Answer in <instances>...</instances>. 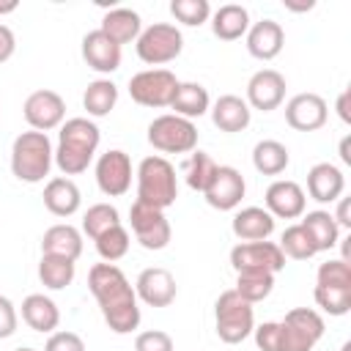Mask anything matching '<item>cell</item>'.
I'll list each match as a JSON object with an SVG mask.
<instances>
[{
    "label": "cell",
    "mask_w": 351,
    "mask_h": 351,
    "mask_svg": "<svg viewBox=\"0 0 351 351\" xmlns=\"http://www.w3.org/2000/svg\"><path fill=\"white\" fill-rule=\"evenodd\" d=\"M88 288L115 335H129L140 326L137 293L115 263H93L88 271Z\"/></svg>",
    "instance_id": "obj_1"
},
{
    "label": "cell",
    "mask_w": 351,
    "mask_h": 351,
    "mask_svg": "<svg viewBox=\"0 0 351 351\" xmlns=\"http://www.w3.org/2000/svg\"><path fill=\"white\" fill-rule=\"evenodd\" d=\"M101 143V132L90 118H69L60 123L55 165L63 176H80L88 170L96 148Z\"/></svg>",
    "instance_id": "obj_2"
},
{
    "label": "cell",
    "mask_w": 351,
    "mask_h": 351,
    "mask_svg": "<svg viewBox=\"0 0 351 351\" xmlns=\"http://www.w3.org/2000/svg\"><path fill=\"white\" fill-rule=\"evenodd\" d=\"M55 148L44 132H22L11 145V173L25 184H38L49 176Z\"/></svg>",
    "instance_id": "obj_3"
},
{
    "label": "cell",
    "mask_w": 351,
    "mask_h": 351,
    "mask_svg": "<svg viewBox=\"0 0 351 351\" xmlns=\"http://www.w3.org/2000/svg\"><path fill=\"white\" fill-rule=\"evenodd\" d=\"M137 200L154 208H170L178 197L176 167L165 156H145L137 165Z\"/></svg>",
    "instance_id": "obj_4"
},
{
    "label": "cell",
    "mask_w": 351,
    "mask_h": 351,
    "mask_svg": "<svg viewBox=\"0 0 351 351\" xmlns=\"http://www.w3.org/2000/svg\"><path fill=\"white\" fill-rule=\"evenodd\" d=\"M214 326L222 343L236 346L247 340L255 329V310L250 302H244L233 288L222 291L214 302Z\"/></svg>",
    "instance_id": "obj_5"
},
{
    "label": "cell",
    "mask_w": 351,
    "mask_h": 351,
    "mask_svg": "<svg viewBox=\"0 0 351 351\" xmlns=\"http://www.w3.org/2000/svg\"><path fill=\"white\" fill-rule=\"evenodd\" d=\"M324 337V318L313 307H293L277 321V351H313Z\"/></svg>",
    "instance_id": "obj_6"
},
{
    "label": "cell",
    "mask_w": 351,
    "mask_h": 351,
    "mask_svg": "<svg viewBox=\"0 0 351 351\" xmlns=\"http://www.w3.org/2000/svg\"><path fill=\"white\" fill-rule=\"evenodd\" d=\"M148 143L162 154H192L197 148V126L176 112H165L148 123Z\"/></svg>",
    "instance_id": "obj_7"
},
{
    "label": "cell",
    "mask_w": 351,
    "mask_h": 351,
    "mask_svg": "<svg viewBox=\"0 0 351 351\" xmlns=\"http://www.w3.org/2000/svg\"><path fill=\"white\" fill-rule=\"evenodd\" d=\"M137 58L148 66H165L176 60L184 49V36L170 22H154L137 36Z\"/></svg>",
    "instance_id": "obj_8"
},
{
    "label": "cell",
    "mask_w": 351,
    "mask_h": 351,
    "mask_svg": "<svg viewBox=\"0 0 351 351\" xmlns=\"http://www.w3.org/2000/svg\"><path fill=\"white\" fill-rule=\"evenodd\" d=\"M176 88H178V80L170 69H145L129 80L132 101H137L140 107H151V110L170 107Z\"/></svg>",
    "instance_id": "obj_9"
},
{
    "label": "cell",
    "mask_w": 351,
    "mask_h": 351,
    "mask_svg": "<svg viewBox=\"0 0 351 351\" xmlns=\"http://www.w3.org/2000/svg\"><path fill=\"white\" fill-rule=\"evenodd\" d=\"M129 222H132V233L140 241V247L165 250L170 244L173 230H170V222H167L162 208H154V206H145V203L134 200L132 208H129Z\"/></svg>",
    "instance_id": "obj_10"
},
{
    "label": "cell",
    "mask_w": 351,
    "mask_h": 351,
    "mask_svg": "<svg viewBox=\"0 0 351 351\" xmlns=\"http://www.w3.org/2000/svg\"><path fill=\"white\" fill-rule=\"evenodd\" d=\"M230 266L236 271H269L277 274L285 269V255L274 241H239L230 250Z\"/></svg>",
    "instance_id": "obj_11"
},
{
    "label": "cell",
    "mask_w": 351,
    "mask_h": 351,
    "mask_svg": "<svg viewBox=\"0 0 351 351\" xmlns=\"http://www.w3.org/2000/svg\"><path fill=\"white\" fill-rule=\"evenodd\" d=\"M25 121L30 123V129L36 132H49V129H58L66 118V101L60 93L49 90V88H41V90H33L27 99H25Z\"/></svg>",
    "instance_id": "obj_12"
},
{
    "label": "cell",
    "mask_w": 351,
    "mask_h": 351,
    "mask_svg": "<svg viewBox=\"0 0 351 351\" xmlns=\"http://www.w3.org/2000/svg\"><path fill=\"white\" fill-rule=\"evenodd\" d=\"M96 184L101 195L107 197H121L132 186V159L126 151L112 148L96 159Z\"/></svg>",
    "instance_id": "obj_13"
},
{
    "label": "cell",
    "mask_w": 351,
    "mask_h": 351,
    "mask_svg": "<svg viewBox=\"0 0 351 351\" xmlns=\"http://www.w3.org/2000/svg\"><path fill=\"white\" fill-rule=\"evenodd\" d=\"M244 192H247L244 176L236 167H230V165H217V173L211 178V184L206 186L203 197L217 211H233L241 203Z\"/></svg>",
    "instance_id": "obj_14"
},
{
    "label": "cell",
    "mask_w": 351,
    "mask_h": 351,
    "mask_svg": "<svg viewBox=\"0 0 351 351\" xmlns=\"http://www.w3.org/2000/svg\"><path fill=\"white\" fill-rule=\"evenodd\" d=\"M285 99V77L274 69H261L250 77L247 82V104L250 110H261V112H271L282 104Z\"/></svg>",
    "instance_id": "obj_15"
},
{
    "label": "cell",
    "mask_w": 351,
    "mask_h": 351,
    "mask_svg": "<svg viewBox=\"0 0 351 351\" xmlns=\"http://www.w3.org/2000/svg\"><path fill=\"white\" fill-rule=\"evenodd\" d=\"M134 293L140 302H145L148 307H170L176 302V293H178V285H176V277L162 269V266H151V269H143L137 274V282H134Z\"/></svg>",
    "instance_id": "obj_16"
},
{
    "label": "cell",
    "mask_w": 351,
    "mask_h": 351,
    "mask_svg": "<svg viewBox=\"0 0 351 351\" xmlns=\"http://www.w3.org/2000/svg\"><path fill=\"white\" fill-rule=\"evenodd\" d=\"M326 118H329V107L318 93H296L285 104V121L296 132H315L326 123Z\"/></svg>",
    "instance_id": "obj_17"
},
{
    "label": "cell",
    "mask_w": 351,
    "mask_h": 351,
    "mask_svg": "<svg viewBox=\"0 0 351 351\" xmlns=\"http://www.w3.org/2000/svg\"><path fill=\"white\" fill-rule=\"evenodd\" d=\"M307 195L304 189L291 178H277L266 189V211L280 219H299L304 214Z\"/></svg>",
    "instance_id": "obj_18"
},
{
    "label": "cell",
    "mask_w": 351,
    "mask_h": 351,
    "mask_svg": "<svg viewBox=\"0 0 351 351\" xmlns=\"http://www.w3.org/2000/svg\"><path fill=\"white\" fill-rule=\"evenodd\" d=\"M82 60L99 74H112L121 66V47L96 27L82 36Z\"/></svg>",
    "instance_id": "obj_19"
},
{
    "label": "cell",
    "mask_w": 351,
    "mask_h": 351,
    "mask_svg": "<svg viewBox=\"0 0 351 351\" xmlns=\"http://www.w3.org/2000/svg\"><path fill=\"white\" fill-rule=\"evenodd\" d=\"M285 47V30L274 19H261L247 30V52L258 60H274Z\"/></svg>",
    "instance_id": "obj_20"
},
{
    "label": "cell",
    "mask_w": 351,
    "mask_h": 351,
    "mask_svg": "<svg viewBox=\"0 0 351 351\" xmlns=\"http://www.w3.org/2000/svg\"><path fill=\"white\" fill-rule=\"evenodd\" d=\"M346 189V176L337 165L332 162H318L310 167L307 173V195L318 203H335L337 197H343Z\"/></svg>",
    "instance_id": "obj_21"
},
{
    "label": "cell",
    "mask_w": 351,
    "mask_h": 351,
    "mask_svg": "<svg viewBox=\"0 0 351 351\" xmlns=\"http://www.w3.org/2000/svg\"><path fill=\"white\" fill-rule=\"evenodd\" d=\"M208 110H211V121H214V126L219 132H230V134L233 132H244L250 126V121H252L250 104L236 93L219 96Z\"/></svg>",
    "instance_id": "obj_22"
},
{
    "label": "cell",
    "mask_w": 351,
    "mask_h": 351,
    "mask_svg": "<svg viewBox=\"0 0 351 351\" xmlns=\"http://www.w3.org/2000/svg\"><path fill=\"white\" fill-rule=\"evenodd\" d=\"M230 230L241 241H266L274 233V217L261 206H247L233 214Z\"/></svg>",
    "instance_id": "obj_23"
},
{
    "label": "cell",
    "mask_w": 351,
    "mask_h": 351,
    "mask_svg": "<svg viewBox=\"0 0 351 351\" xmlns=\"http://www.w3.org/2000/svg\"><path fill=\"white\" fill-rule=\"evenodd\" d=\"M41 255H60L77 261L82 255V233L69 222H58L47 228L41 236Z\"/></svg>",
    "instance_id": "obj_24"
},
{
    "label": "cell",
    "mask_w": 351,
    "mask_h": 351,
    "mask_svg": "<svg viewBox=\"0 0 351 351\" xmlns=\"http://www.w3.org/2000/svg\"><path fill=\"white\" fill-rule=\"evenodd\" d=\"M80 203H82V195L77 189V184L71 178H49L47 186H44V206L49 214L55 217H71L80 211Z\"/></svg>",
    "instance_id": "obj_25"
},
{
    "label": "cell",
    "mask_w": 351,
    "mask_h": 351,
    "mask_svg": "<svg viewBox=\"0 0 351 351\" xmlns=\"http://www.w3.org/2000/svg\"><path fill=\"white\" fill-rule=\"evenodd\" d=\"M22 321L33 329V332H41V335H52L60 324V310L58 304L44 296V293H30L25 296L22 302Z\"/></svg>",
    "instance_id": "obj_26"
},
{
    "label": "cell",
    "mask_w": 351,
    "mask_h": 351,
    "mask_svg": "<svg viewBox=\"0 0 351 351\" xmlns=\"http://www.w3.org/2000/svg\"><path fill=\"white\" fill-rule=\"evenodd\" d=\"M99 30L107 38H112L118 47H123L129 41H137V36L143 33V22H140V14L132 8H110L101 16Z\"/></svg>",
    "instance_id": "obj_27"
},
{
    "label": "cell",
    "mask_w": 351,
    "mask_h": 351,
    "mask_svg": "<svg viewBox=\"0 0 351 351\" xmlns=\"http://www.w3.org/2000/svg\"><path fill=\"white\" fill-rule=\"evenodd\" d=\"M211 30L222 41H236L250 30V11L239 3H225L211 14Z\"/></svg>",
    "instance_id": "obj_28"
},
{
    "label": "cell",
    "mask_w": 351,
    "mask_h": 351,
    "mask_svg": "<svg viewBox=\"0 0 351 351\" xmlns=\"http://www.w3.org/2000/svg\"><path fill=\"white\" fill-rule=\"evenodd\" d=\"M170 107L176 110V115L192 121V118H200V115L208 112L211 99H208V90L200 82H178Z\"/></svg>",
    "instance_id": "obj_29"
},
{
    "label": "cell",
    "mask_w": 351,
    "mask_h": 351,
    "mask_svg": "<svg viewBox=\"0 0 351 351\" xmlns=\"http://www.w3.org/2000/svg\"><path fill=\"white\" fill-rule=\"evenodd\" d=\"M302 228L310 233V239H313L318 252H326V250L337 247V241H340V228L332 219V214L324 211V208L302 214Z\"/></svg>",
    "instance_id": "obj_30"
},
{
    "label": "cell",
    "mask_w": 351,
    "mask_h": 351,
    "mask_svg": "<svg viewBox=\"0 0 351 351\" xmlns=\"http://www.w3.org/2000/svg\"><path fill=\"white\" fill-rule=\"evenodd\" d=\"M291 162L288 148L280 140H261L252 148V167L261 176H280Z\"/></svg>",
    "instance_id": "obj_31"
},
{
    "label": "cell",
    "mask_w": 351,
    "mask_h": 351,
    "mask_svg": "<svg viewBox=\"0 0 351 351\" xmlns=\"http://www.w3.org/2000/svg\"><path fill=\"white\" fill-rule=\"evenodd\" d=\"M118 104V85L112 80H93L82 93V107L90 118H104Z\"/></svg>",
    "instance_id": "obj_32"
},
{
    "label": "cell",
    "mask_w": 351,
    "mask_h": 351,
    "mask_svg": "<svg viewBox=\"0 0 351 351\" xmlns=\"http://www.w3.org/2000/svg\"><path fill=\"white\" fill-rule=\"evenodd\" d=\"M74 263L77 261H69V258H60V255H41V261H38V280L49 291H63L66 285H71V280L77 274Z\"/></svg>",
    "instance_id": "obj_33"
},
{
    "label": "cell",
    "mask_w": 351,
    "mask_h": 351,
    "mask_svg": "<svg viewBox=\"0 0 351 351\" xmlns=\"http://www.w3.org/2000/svg\"><path fill=\"white\" fill-rule=\"evenodd\" d=\"M244 302L258 304L274 291V274L269 271H236V288H233Z\"/></svg>",
    "instance_id": "obj_34"
},
{
    "label": "cell",
    "mask_w": 351,
    "mask_h": 351,
    "mask_svg": "<svg viewBox=\"0 0 351 351\" xmlns=\"http://www.w3.org/2000/svg\"><path fill=\"white\" fill-rule=\"evenodd\" d=\"M280 250H282L285 258H293V261H307V258L318 255V250H315L310 233L302 228V222L288 225V228L282 230V236H280Z\"/></svg>",
    "instance_id": "obj_35"
},
{
    "label": "cell",
    "mask_w": 351,
    "mask_h": 351,
    "mask_svg": "<svg viewBox=\"0 0 351 351\" xmlns=\"http://www.w3.org/2000/svg\"><path fill=\"white\" fill-rule=\"evenodd\" d=\"M214 173H217V162H214L206 151H192V156L184 162L186 184H189V189H195V192H206V186L211 184Z\"/></svg>",
    "instance_id": "obj_36"
},
{
    "label": "cell",
    "mask_w": 351,
    "mask_h": 351,
    "mask_svg": "<svg viewBox=\"0 0 351 351\" xmlns=\"http://www.w3.org/2000/svg\"><path fill=\"white\" fill-rule=\"evenodd\" d=\"M315 304L329 315H346L351 310V285H315Z\"/></svg>",
    "instance_id": "obj_37"
},
{
    "label": "cell",
    "mask_w": 351,
    "mask_h": 351,
    "mask_svg": "<svg viewBox=\"0 0 351 351\" xmlns=\"http://www.w3.org/2000/svg\"><path fill=\"white\" fill-rule=\"evenodd\" d=\"M93 241H96V252H99V258L104 263H115L129 252V230L123 225H115V228L104 230Z\"/></svg>",
    "instance_id": "obj_38"
},
{
    "label": "cell",
    "mask_w": 351,
    "mask_h": 351,
    "mask_svg": "<svg viewBox=\"0 0 351 351\" xmlns=\"http://www.w3.org/2000/svg\"><path fill=\"white\" fill-rule=\"evenodd\" d=\"M115 225H121V214H118V208L110 206V203H96V206H90V208L85 211V217H82V230H85L90 239H99L104 230H110V228H115Z\"/></svg>",
    "instance_id": "obj_39"
},
{
    "label": "cell",
    "mask_w": 351,
    "mask_h": 351,
    "mask_svg": "<svg viewBox=\"0 0 351 351\" xmlns=\"http://www.w3.org/2000/svg\"><path fill=\"white\" fill-rule=\"evenodd\" d=\"M170 14H173L176 22H181V25L200 27L203 22H208L211 5H208V0H173V3H170Z\"/></svg>",
    "instance_id": "obj_40"
},
{
    "label": "cell",
    "mask_w": 351,
    "mask_h": 351,
    "mask_svg": "<svg viewBox=\"0 0 351 351\" xmlns=\"http://www.w3.org/2000/svg\"><path fill=\"white\" fill-rule=\"evenodd\" d=\"M315 285H351V263H346L343 258L321 263L315 271Z\"/></svg>",
    "instance_id": "obj_41"
},
{
    "label": "cell",
    "mask_w": 351,
    "mask_h": 351,
    "mask_svg": "<svg viewBox=\"0 0 351 351\" xmlns=\"http://www.w3.org/2000/svg\"><path fill=\"white\" fill-rule=\"evenodd\" d=\"M134 351H176L173 337L162 329H148L134 337Z\"/></svg>",
    "instance_id": "obj_42"
},
{
    "label": "cell",
    "mask_w": 351,
    "mask_h": 351,
    "mask_svg": "<svg viewBox=\"0 0 351 351\" xmlns=\"http://www.w3.org/2000/svg\"><path fill=\"white\" fill-rule=\"evenodd\" d=\"M44 351H85V343L77 332H52Z\"/></svg>",
    "instance_id": "obj_43"
},
{
    "label": "cell",
    "mask_w": 351,
    "mask_h": 351,
    "mask_svg": "<svg viewBox=\"0 0 351 351\" xmlns=\"http://www.w3.org/2000/svg\"><path fill=\"white\" fill-rule=\"evenodd\" d=\"M16 324H19V318H16L14 302L8 296H0V340L3 337H11L16 332Z\"/></svg>",
    "instance_id": "obj_44"
},
{
    "label": "cell",
    "mask_w": 351,
    "mask_h": 351,
    "mask_svg": "<svg viewBox=\"0 0 351 351\" xmlns=\"http://www.w3.org/2000/svg\"><path fill=\"white\" fill-rule=\"evenodd\" d=\"M252 335H255V346L261 351H277V321H266V324L255 326Z\"/></svg>",
    "instance_id": "obj_45"
},
{
    "label": "cell",
    "mask_w": 351,
    "mask_h": 351,
    "mask_svg": "<svg viewBox=\"0 0 351 351\" xmlns=\"http://www.w3.org/2000/svg\"><path fill=\"white\" fill-rule=\"evenodd\" d=\"M14 49H16V38H14V30H11L8 25H0V63L11 60Z\"/></svg>",
    "instance_id": "obj_46"
},
{
    "label": "cell",
    "mask_w": 351,
    "mask_h": 351,
    "mask_svg": "<svg viewBox=\"0 0 351 351\" xmlns=\"http://www.w3.org/2000/svg\"><path fill=\"white\" fill-rule=\"evenodd\" d=\"M337 211L332 214V219L337 222V228H351V219H348V197H337Z\"/></svg>",
    "instance_id": "obj_47"
},
{
    "label": "cell",
    "mask_w": 351,
    "mask_h": 351,
    "mask_svg": "<svg viewBox=\"0 0 351 351\" xmlns=\"http://www.w3.org/2000/svg\"><path fill=\"white\" fill-rule=\"evenodd\" d=\"M348 99H351V90L346 88L340 96H337V115L343 123H351V107H348Z\"/></svg>",
    "instance_id": "obj_48"
},
{
    "label": "cell",
    "mask_w": 351,
    "mask_h": 351,
    "mask_svg": "<svg viewBox=\"0 0 351 351\" xmlns=\"http://www.w3.org/2000/svg\"><path fill=\"white\" fill-rule=\"evenodd\" d=\"M348 145H351V137H343V140H340V159H343L346 165H351V154H348Z\"/></svg>",
    "instance_id": "obj_49"
},
{
    "label": "cell",
    "mask_w": 351,
    "mask_h": 351,
    "mask_svg": "<svg viewBox=\"0 0 351 351\" xmlns=\"http://www.w3.org/2000/svg\"><path fill=\"white\" fill-rule=\"evenodd\" d=\"M315 3L313 0H307V3H285V8H291V11H310Z\"/></svg>",
    "instance_id": "obj_50"
},
{
    "label": "cell",
    "mask_w": 351,
    "mask_h": 351,
    "mask_svg": "<svg viewBox=\"0 0 351 351\" xmlns=\"http://www.w3.org/2000/svg\"><path fill=\"white\" fill-rule=\"evenodd\" d=\"M16 0H11V3H0V14H11V11H16Z\"/></svg>",
    "instance_id": "obj_51"
},
{
    "label": "cell",
    "mask_w": 351,
    "mask_h": 351,
    "mask_svg": "<svg viewBox=\"0 0 351 351\" xmlns=\"http://www.w3.org/2000/svg\"><path fill=\"white\" fill-rule=\"evenodd\" d=\"M14 351H36V348H14Z\"/></svg>",
    "instance_id": "obj_52"
}]
</instances>
